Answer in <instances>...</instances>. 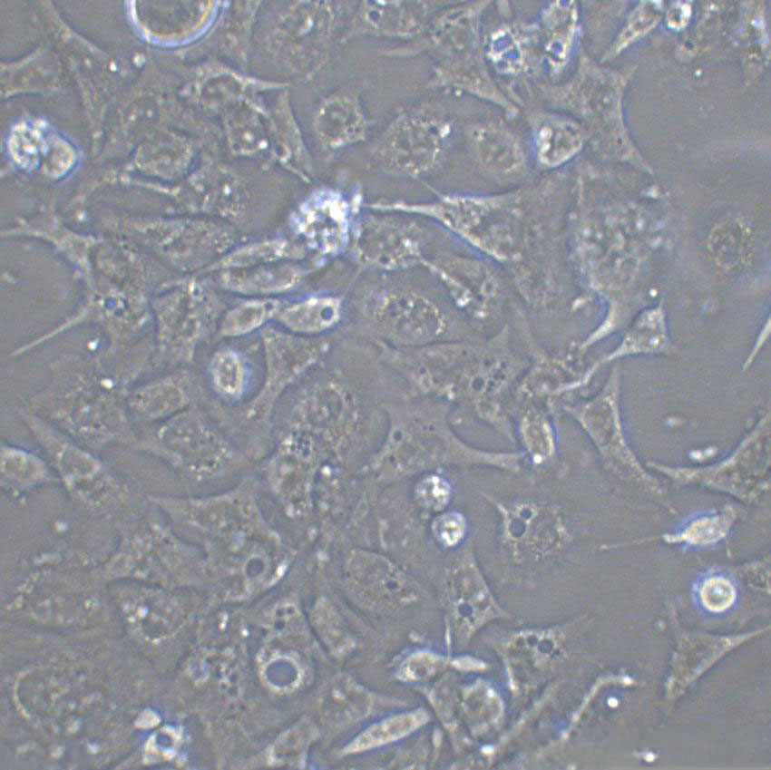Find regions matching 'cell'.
<instances>
[{
    "instance_id": "28",
    "label": "cell",
    "mask_w": 771,
    "mask_h": 770,
    "mask_svg": "<svg viewBox=\"0 0 771 770\" xmlns=\"http://www.w3.org/2000/svg\"><path fill=\"white\" fill-rule=\"evenodd\" d=\"M483 44L487 62L500 75L527 78L542 68L536 20L505 22L490 33Z\"/></svg>"
},
{
    "instance_id": "8",
    "label": "cell",
    "mask_w": 771,
    "mask_h": 770,
    "mask_svg": "<svg viewBox=\"0 0 771 770\" xmlns=\"http://www.w3.org/2000/svg\"><path fill=\"white\" fill-rule=\"evenodd\" d=\"M491 4L469 2L441 12L418 35L415 50L428 51L433 55V86L468 93L513 118L520 112L518 101L491 74L481 37V18Z\"/></svg>"
},
{
    "instance_id": "1",
    "label": "cell",
    "mask_w": 771,
    "mask_h": 770,
    "mask_svg": "<svg viewBox=\"0 0 771 770\" xmlns=\"http://www.w3.org/2000/svg\"><path fill=\"white\" fill-rule=\"evenodd\" d=\"M556 176L495 193L453 192L424 202L377 201L383 212L438 224L485 258L503 265L522 299L535 304L556 288Z\"/></svg>"
},
{
    "instance_id": "13",
    "label": "cell",
    "mask_w": 771,
    "mask_h": 770,
    "mask_svg": "<svg viewBox=\"0 0 771 770\" xmlns=\"http://www.w3.org/2000/svg\"><path fill=\"white\" fill-rule=\"evenodd\" d=\"M356 307L373 346L414 348L459 338L453 335L454 322L444 306L414 286L372 285L361 293Z\"/></svg>"
},
{
    "instance_id": "10",
    "label": "cell",
    "mask_w": 771,
    "mask_h": 770,
    "mask_svg": "<svg viewBox=\"0 0 771 770\" xmlns=\"http://www.w3.org/2000/svg\"><path fill=\"white\" fill-rule=\"evenodd\" d=\"M132 448L194 483L227 477L252 463L200 404L150 425Z\"/></svg>"
},
{
    "instance_id": "37",
    "label": "cell",
    "mask_w": 771,
    "mask_h": 770,
    "mask_svg": "<svg viewBox=\"0 0 771 770\" xmlns=\"http://www.w3.org/2000/svg\"><path fill=\"white\" fill-rule=\"evenodd\" d=\"M524 460L535 468L548 465L558 450L555 426L550 410L532 404L519 415L515 427Z\"/></svg>"
},
{
    "instance_id": "32",
    "label": "cell",
    "mask_w": 771,
    "mask_h": 770,
    "mask_svg": "<svg viewBox=\"0 0 771 770\" xmlns=\"http://www.w3.org/2000/svg\"><path fill=\"white\" fill-rule=\"evenodd\" d=\"M739 515L738 507L733 504H726L717 509L689 516L672 531L644 539L602 545L600 550L611 551L654 541L684 548L709 549L720 544L727 538Z\"/></svg>"
},
{
    "instance_id": "24",
    "label": "cell",
    "mask_w": 771,
    "mask_h": 770,
    "mask_svg": "<svg viewBox=\"0 0 771 770\" xmlns=\"http://www.w3.org/2000/svg\"><path fill=\"white\" fill-rule=\"evenodd\" d=\"M113 599L125 623L132 630L149 637L175 632L190 614V605L181 596L132 580L117 585Z\"/></svg>"
},
{
    "instance_id": "34",
    "label": "cell",
    "mask_w": 771,
    "mask_h": 770,
    "mask_svg": "<svg viewBox=\"0 0 771 770\" xmlns=\"http://www.w3.org/2000/svg\"><path fill=\"white\" fill-rule=\"evenodd\" d=\"M54 483H59V481L45 456L25 447L2 442L0 486L10 501L24 503L34 491Z\"/></svg>"
},
{
    "instance_id": "21",
    "label": "cell",
    "mask_w": 771,
    "mask_h": 770,
    "mask_svg": "<svg viewBox=\"0 0 771 770\" xmlns=\"http://www.w3.org/2000/svg\"><path fill=\"white\" fill-rule=\"evenodd\" d=\"M438 281L455 308L471 319L483 321L501 308L503 285L489 259L442 252L422 262Z\"/></svg>"
},
{
    "instance_id": "41",
    "label": "cell",
    "mask_w": 771,
    "mask_h": 770,
    "mask_svg": "<svg viewBox=\"0 0 771 770\" xmlns=\"http://www.w3.org/2000/svg\"><path fill=\"white\" fill-rule=\"evenodd\" d=\"M317 736L318 731L314 723L307 718L301 719L280 737L273 756L279 765L301 767Z\"/></svg>"
},
{
    "instance_id": "6",
    "label": "cell",
    "mask_w": 771,
    "mask_h": 770,
    "mask_svg": "<svg viewBox=\"0 0 771 770\" xmlns=\"http://www.w3.org/2000/svg\"><path fill=\"white\" fill-rule=\"evenodd\" d=\"M130 388L97 355L65 353L49 364L46 383L25 407L95 453L132 447L138 433L126 404Z\"/></svg>"
},
{
    "instance_id": "16",
    "label": "cell",
    "mask_w": 771,
    "mask_h": 770,
    "mask_svg": "<svg viewBox=\"0 0 771 770\" xmlns=\"http://www.w3.org/2000/svg\"><path fill=\"white\" fill-rule=\"evenodd\" d=\"M499 516V541L517 564L539 562L562 552L572 541L558 506L531 500L491 499Z\"/></svg>"
},
{
    "instance_id": "31",
    "label": "cell",
    "mask_w": 771,
    "mask_h": 770,
    "mask_svg": "<svg viewBox=\"0 0 771 770\" xmlns=\"http://www.w3.org/2000/svg\"><path fill=\"white\" fill-rule=\"evenodd\" d=\"M429 721L422 707H401L378 715L346 743L343 755H362L393 748L415 736Z\"/></svg>"
},
{
    "instance_id": "9",
    "label": "cell",
    "mask_w": 771,
    "mask_h": 770,
    "mask_svg": "<svg viewBox=\"0 0 771 770\" xmlns=\"http://www.w3.org/2000/svg\"><path fill=\"white\" fill-rule=\"evenodd\" d=\"M147 502V510L118 521L117 542L101 564L102 575L150 585L180 584L207 575L201 548Z\"/></svg>"
},
{
    "instance_id": "23",
    "label": "cell",
    "mask_w": 771,
    "mask_h": 770,
    "mask_svg": "<svg viewBox=\"0 0 771 770\" xmlns=\"http://www.w3.org/2000/svg\"><path fill=\"white\" fill-rule=\"evenodd\" d=\"M443 592L447 619L459 637H470L487 621L502 615L471 545L445 570Z\"/></svg>"
},
{
    "instance_id": "25",
    "label": "cell",
    "mask_w": 771,
    "mask_h": 770,
    "mask_svg": "<svg viewBox=\"0 0 771 770\" xmlns=\"http://www.w3.org/2000/svg\"><path fill=\"white\" fill-rule=\"evenodd\" d=\"M202 388L188 367H179L132 386L126 404L132 420L152 425L199 404Z\"/></svg>"
},
{
    "instance_id": "18",
    "label": "cell",
    "mask_w": 771,
    "mask_h": 770,
    "mask_svg": "<svg viewBox=\"0 0 771 770\" xmlns=\"http://www.w3.org/2000/svg\"><path fill=\"white\" fill-rule=\"evenodd\" d=\"M152 308L157 332L151 363L187 367L214 315L211 299L200 288L183 285L157 297Z\"/></svg>"
},
{
    "instance_id": "39",
    "label": "cell",
    "mask_w": 771,
    "mask_h": 770,
    "mask_svg": "<svg viewBox=\"0 0 771 770\" xmlns=\"http://www.w3.org/2000/svg\"><path fill=\"white\" fill-rule=\"evenodd\" d=\"M309 622L333 656L345 658L356 649V635L327 597L320 596L315 600L309 611Z\"/></svg>"
},
{
    "instance_id": "43",
    "label": "cell",
    "mask_w": 771,
    "mask_h": 770,
    "mask_svg": "<svg viewBox=\"0 0 771 770\" xmlns=\"http://www.w3.org/2000/svg\"><path fill=\"white\" fill-rule=\"evenodd\" d=\"M468 522L459 511L445 510L437 513L431 523V532L435 542L443 549L454 550L464 541Z\"/></svg>"
},
{
    "instance_id": "3",
    "label": "cell",
    "mask_w": 771,
    "mask_h": 770,
    "mask_svg": "<svg viewBox=\"0 0 771 770\" xmlns=\"http://www.w3.org/2000/svg\"><path fill=\"white\" fill-rule=\"evenodd\" d=\"M375 348L384 366L403 383L405 394L465 407L514 442L505 401L528 363L513 348L508 325L485 337H459L414 348Z\"/></svg>"
},
{
    "instance_id": "19",
    "label": "cell",
    "mask_w": 771,
    "mask_h": 770,
    "mask_svg": "<svg viewBox=\"0 0 771 770\" xmlns=\"http://www.w3.org/2000/svg\"><path fill=\"white\" fill-rule=\"evenodd\" d=\"M344 588L360 609L389 614L411 607L419 599V586L397 563L385 555L354 549L342 565Z\"/></svg>"
},
{
    "instance_id": "2",
    "label": "cell",
    "mask_w": 771,
    "mask_h": 770,
    "mask_svg": "<svg viewBox=\"0 0 771 770\" xmlns=\"http://www.w3.org/2000/svg\"><path fill=\"white\" fill-rule=\"evenodd\" d=\"M261 489L259 479L245 475L214 493H151L146 498L180 533L201 548L208 574L232 581L235 596H247L279 580L297 554L268 520Z\"/></svg>"
},
{
    "instance_id": "15",
    "label": "cell",
    "mask_w": 771,
    "mask_h": 770,
    "mask_svg": "<svg viewBox=\"0 0 771 770\" xmlns=\"http://www.w3.org/2000/svg\"><path fill=\"white\" fill-rule=\"evenodd\" d=\"M451 132V122L440 112L416 109L389 125L374 143L372 154L391 171L423 176L442 161Z\"/></svg>"
},
{
    "instance_id": "22",
    "label": "cell",
    "mask_w": 771,
    "mask_h": 770,
    "mask_svg": "<svg viewBox=\"0 0 771 770\" xmlns=\"http://www.w3.org/2000/svg\"><path fill=\"white\" fill-rule=\"evenodd\" d=\"M762 430L751 434L725 461L704 468H670L653 464L673 481L697 483L730 494L746 503H756L769 490L768 439Z\"/></svg>"
},
{
    "instance_id": "5",
    "label": "cell",
    "mask_w": 771,
    "mask_h": 770,
    "mask_svg": "<svg viewBox=\"0 0 771 770\" xmlns=\"http://www.w3.org/2000/svg\"><path fill=\"white\" fill-rule=\"evenodd\" d=\"M327 356L296 385L282 414L281 428L311 435L331 463L346 470L367 434L386 424L387 399L380 394V362L368 370L378 361L377 355L365 367L349 360L328 364Z\"/></svg>"
},
{
    "instance_id": "7",
    "label": "cell",
    "mask_w": 771,
    "mask_h": 770,
    "mask_svg": "<svg viewBox=\"0 0 771 770\" xmlns=\"http://www.w3.org/2000/svg\"><path fill=\"white\" fill-rule=\"evenodd\" d=\"M264 374L258 391L237 411L214 416L234 443L253 462L272 448L275 415L280 401L329 354L330 343L268 328L262 332Z\"/></svg>"
},
{
    "instance_id": "38",
    "label": "cell",
    "mask_w": 771,
    "mask_h": 770,
    "mask_svg": "<svg viewBox=\"0 0 771 770\" xmlns=\"http://www.w3.org/2000/svg\"><path fill=\"white\" fill-rule=\"evenodd\" d=\"M207 375L211 390L228 404L237 403L245 397L251 379L245 356L232 348H221L212 354Z\"/></svg>"
},
{
    "instance_id": "30",
    "label": "cell",
    "mask_w": 771,
    "mask_h": 770,
    "mask_svg": "<svg viewBox=\"0 0 771 770\" xmlns=\"http://www.w3.org/2000/svg\"><path fill=\"white\" fill-rule=\"evenodd\" d=\"M532 154L537 165L552 172L570 161L582 148L581 125L562 113L534 110L528 113Z\"/></svg>"
},
{
    "instance_id": "40",
    "label": "cell",
    "mask_w": 771,
    "mask_h": 770,
    "mask_svg": "<svg viewBox=\"0 0 771 770\" xmlns=\"http://www.w3.org/2000/svg\"><path fill=\"white\" fill-rule=\"evenodd\" d=\"M282 303L273 298L243 302L224 316L220 334L229 337L248 334L264 325L268 320L276 317Z\"/></svg>"
},
{
    "instance_id": "35",
    "label": "cell",
    "mask_w": 771,
    "mask_h": 770,
    "mask_svg": "<svg viewBox=\"0 0 771 770\" xmlns=\"http://www.w3.org/2000/svg\"><path fill=\"white\" fill-rule=\"evenodd\" d=\"M431 12V4L425 2H365L360 7V31L384 36H418Z\"/></svg>"
},
{
    "instance_id": "14",
    "label": "cell",
    "mask_w": 771,
    "mask_h": 770,
    "mask_svg": "<svg viewBox=\"0 0 771 770\" xmlns=\"http://www.w3.org/2000/svg\"><path fill=\"white\" fill-rule=\"evenodd\" d=\"M259 463L261 484L282 513L291 521L309 518L316 508L321 473L331 463L322 445L304 432L281 428Z\"/></svg>"
},
{
    "instance_id": "20",
    "label": "cell",
    "mask_w": 771,
    "mask_h": 770,
    "mask_svg": "<svg viewBox=\"0 0 771 770\" xmlns=\"http://www.w3.org/2000/svg\"><path fill=\"white\" fill-rule=\"evenodd\" d=\"M361 212L356 220L349 245L355 261L388 272L421 266L426 256L423 229L391 212Z\"/></svg>"
},
{
    "instance_id": "29",
    "label": "cell",
    "mask_w": 771,
    "mask_h": 770,
    "mask_svg": "<svg viewBox=\"0 0 771 770\" xmlns=\"http://www.w3.org/2000/svg\"><path fill=\"white\" fill-rule=\"evenodd\" d=\"M403 700L377 693L349 675L337 677L321 701L324 720L336 726L365 724L389 710L405 707Z\"/></svg>"
},
{
    "instance_id": "36",
    "label": "cell",
    "mask_w": 771,
    "mask_h": 770,
    "mask_svg": "<svg viewBox=\"0 0 771 770\" xmlns=\"http://www.w3.org/2000/svg\"><path fill=\"white\" fill-rule=\"evenodd\" d=\"M344 303L340 297L312 294L282 303L276 317L286 331L301 336L318 337L342 319Z\"/></svg>"
},
{
    "instance_id": "26",
    "label": "cell",
    "mask_w": 771,
    "mask_h": 770,
    "mask_svg": "<svg viewBox=\"0 0 771 770\" xmlns=\"http://www.w3.org/2000/svg\"><path fill=\"white\" fill-rule=\"evenodd\" d=\"M360 214L358 202L349 203L337 193L323 192L300 208L295 226L309 247L336 254L349 247Z\"/></svg>"
},
{
    "instance_id": "33",
    "label": "cell",
    "mask_w": 771,
    "mask_h": 770,
    "mask_svg": "<svg viewBox=\"0 0 771 770\" xmlns=\"http://www.w3.org/2000/svg\"><path fill=\"white\" fill-rule=\"evenodd\" d=\"M541 42L542 68L552 78L568 64L579 31V11L574 1L545 3L536 20Z\"/></svg>"
},
{
    "instance_id": "4",
    "label": "cell",
    "mask_w": 771,
    "mask_h": 770,
    "mask_svg": "<svg viewBox=\"0 0 771 770\" xmlns=\"http://www.w3.org/2000/svg\"><path fill=\"white\" fill-rule=\"evenodd\" d=\"M452 407L443 400L405 393L387 399L384 434L364 466L366 477L388 484L449 467L522 471V451L483 449L461 438L451 425Z\"/></svg>"
},
{
    "instance_id": "42",
    "label": "cell",
    "mask_w": 771,
    "mask_h": 770,
    "mask_svg": "<svg viewBox=\"0 0 771 770\" xmlns=\"http://www.w3.org/2000/svg\"><path fill=\"white\" fill-rule=\"evenodd\" d=\"M453 493V485L442 470L418 475L413 488L415 503L422 510L434 514L447 509Z\"/></svg>"
},
{
    "instance_id": "27",
    "label": "cell",
    "mask_w": 771,
    "mask_h": 770,
    "mask_svg": "<svg viewBox=\"0 0 771 770\" xmlns=\"http://www.w3.org/2000/svg\"><path fill=\"white\" fill-rule=\"evenodd\" d=\"M466 134L473 159L484 174L497 180H518L527 174L526 147L519 134L503 122H480Z\"/></svg>"
},
{
    "instance_id": "12",
    "label": "cell",
    "mask_w": 771,
    "mask_h": 770,
    "mask_svg": "<svg viewBox=\"0 0 771 770\" xmlns=\"http://www.w3.org/2000/svg\"><path fill=\"white\" fill-rule=\"evenodd\" d=\"M19 416L55 473L69 499L82 511L113 517L128 505L131 492L97 455L25 406Z\"/></svg>"
},
{
    "instance_id": "17",
    "label": "cell",
    "mask_w": 771,
    "mask_h": 770,
    "mask_svg": "<svg viewBox=\"0 0 771 770\" xmlns=\"http://www.w3.org/2000/svg\"><path fill=\"white\" fill-rule=\"evenodd\" d=\"M563 409L587 434L605 465L620 477L641 483L651 493H662L648 475L627 441L620 410V377L614 368L600 391L588 400Z\"/></svg>"
},
{
    "instance_id": "11",
    "label": "cell",
    "mask_w": 771,
    "mask_h": 770,
    "mask_svg": "<svg viewBox=\"0 0 771 770\" xmlns=\"http://www.w3.org/2000/svg\"><path fill=\"white\" fill-rule=\"evenodd\" d=\"M27 573L11 607L53 624H84L101 611L90 575L95 565L83 551L51 547L34 551L25 562Z\"/></svg>"
},
{
    "instance_id": "44",
    "label": "cell",
    "mask_w": 771,
    "mask_h": 770,
    "mask_svg": "<svg viewBox=\"0 0 771 770\" xmlns=\"http://www.w3.org/2000/svg\"><path fill=\"white\" fill-rule=\"evenodd\" d=\"M698 598L707 610L723 612L735 603L737 590L727 578L714 575L702 581L698 589Z\"/></svg>"
}]
</instances>
